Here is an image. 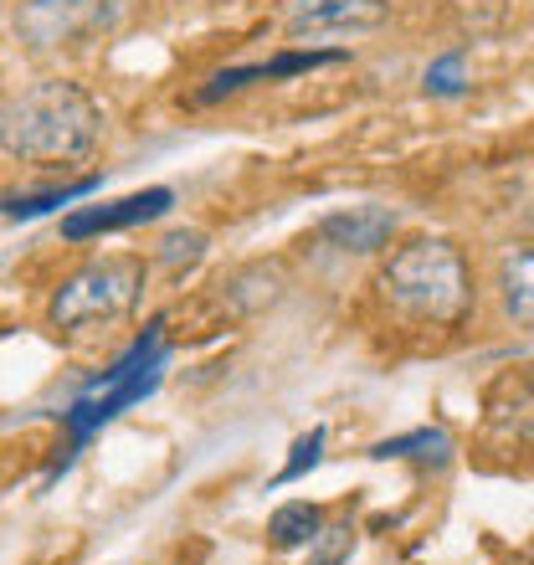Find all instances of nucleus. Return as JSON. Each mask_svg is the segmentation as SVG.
<instances>
[{"label": "nucleus", "instance_id": "obj_1", "mask_svg": "<svg viewBox=\"0 0 534 565\" xmlns=\"http://www.w3.org/2000/svg\"><path fill=\"white\" fill-rule=\"evenodd\" d=\"M104 139V108L83 83L42 77L0 98V154L31 170L83 164Z\"/></svg>", "mask_w": 534, "mask_h": 565}, {"label": "nucleus", "instance_id": "obj_2", "mask_svg": "<svg viewBox=\"0 0 534 565\" xmlns=\"http://www.w3.org/2000/svg\"><path fill=\"white\" fill-rule=\"evenodd\" d=\"M375 288L386 309L421 329H458L473 313V268L462 247L442 237H416L381 263Z\"/></svg>", "mask_w": 534, "mask_h": 565}, {"label": "nucleus", "instance_id": "obj_3", "mask_svg": "<svg viewBox=\"0 0 534 565\" xmlns=\"http://www.w3.org/2000/svg\"><path fill=\"white\" fill-rule=\"evenodd\" d=\"M164 360H170V344H164V329L149 324L139 340L124 350L114 365H108L98 381H93L83 396H77L67 412H62V422H67V431H73V447H83L98 427H108V422L119 417V412H129L134 402H145L149 391L160 386L164 375Z\"/></svg>", "mask_w": 534, "mask_h": 565}, {"label": "nucleus", "instance_id": "obj_4", "mask_svg": "<svg viewBox=\"0 0 534 565\" xmlns=\"http://www.w3.org/2000/svg\"><path fill=\"white\" fill-rule=\"evenodd\" d=\"M145 257L134 253H108V257H93L73 278L57 282V294L46 303V319L57 329H88V324H114L124 313L139 303L145 294Z\"/></svg>", "mask_w": 534, "mask_h": 565}, {"label": "nucleus", "instance_id": "obj_5", "mask_svg": "<svg viewBox=\"0 0 534 565\" xmlns=\"http://www.w3.org/2000/svg\"><path fill=\"white\" fill-rule=\"evenodd\" d=\"M170 206H175V191H170V185H149V191L119 195V201H98V206L67 211V216H62V237H67V242L108 237V232H124V226L160 222Z\"/></svg>", "mask_w": 534, "mask_h": 565}, {"label": "nucleus", "instance_id": "obj_6", "mask_svg": "<svg viewBox=\"0 0 534 565\" xmlns=\"http://www.w3.org/2000/svg\"><path fill=\"white\" fill-rule=\"evenodd\" d=\"M391 21V0H303L288 15V36H360Z\"/></svg>", "mask_w": 534, "mask_h": 565}, {"label": "nucleus", "instance_id": "obj_7", "mask_svg": "<svg viewBox=\"0 0 534 565\" xmlns=\"http://www.w3.org/2000/svg\"><path fill=\"white\" fill-rule=\"evenodd\" d=\"M334 62H344V52H313V46H298V52H278L273 62H253V67H222L206 88L195 93V104H222V98L253 88V83H278V77H298V73H313V67H334Z\"/></svg>", "mask_w": 534, "mask_h": 565}, {"label": "nucleus", "instance_id": "obj_8", "mask_svg": "<svg viewBox=\"0 0 534 565\" xmlns=\"http://www.w3.org/2000/svg\"><path fill=\"white\" fill-rule=\"evenodd\" d=\"M88 21H93V0H21L15 36L26 46H36V52H46V46L73 42Z\"/></svg>", "mask_w": 534, "mask_h": 565}, {"label": "nucleus", "instance_id": "obj_9", "mask_svg": "<svg viewBox=\"0 0 534 565\" xmlns=\"http://www.w3.org/2000/svg\"><path fill=\"white\" fill-rule=\"evenodd\" d=\"M319 237L340 253H355V257H371L381 253L391 237H396V211L386 206H350V211H334L319 222Z\"/></svg>", "mask_w": 534, "mask_h": 565}, {"label": "nucleus", "instance_id": "obj_10", "mask_svg": "<svg viewBox=\"0 0 534 565\" xmlns=\"http://www.w3.org/2000/svg\"><path fill=\"white\" fill-rule=\"evenodd\" d=\"M499 303L504 319L524 334H534V247H504L499 257Z\"/></svg>", "mask_w": 534, "mask_h": 565}, {"label": "nucleus", "instance_id": "obj_11", "mask_svg": "<svg viewBox=\"0 0 534 565\" xmlns=\"http://www.w3.org/2000/svg\"><path fill=\"white\" fill-rule=\"evenodd\" d=\"M98 191V175H83L73 185H52V191H15V195H0V216L6 222H31V216H46L57 206H73L83 195Z\"/></svg>", "mask_w": 534, "mask_h": 565}, {"label": "nucleus", "instance_id": "obj_12", "mask_svg": "<svg viewBox=\"0 0 534 565\" xmlns=\"http://www.w3.org/2000/svg\"><path fill=\"white\" fill-rule=\"evenodd\" d=\"M319 524H324L319 504L293 499V504L273 509V520H267V545H273V551H298V545H313V540L324 535Z\"/></svg>", "mask_w": 534, "mask_h": 565}, {"label": "nucleus", "instance_id": "obj_13", "mask_svg": "<svg viewBox=\"0 0 534 565\" xmlns=\"http://www.w3.org/2000/svg\"><path fill=\"white\" fill-rule=\"evenodd\" d=\"M375 462H391V458H412V462H447L452 458V437L442 427H416L406 437H386V443L371 447Z\"/></svg>", "mask_w": 534, "mask_h": 565}, {"label": "nucleus", "instance_id": "obj_14", "mask_svg": "<svg viewBox=\"0 0 534 565\" xmlns=\"http://www.w3.org/2000/svg\"><path fill=\"white\" fill-rule=\"evenodd\" d=\"M222 288H226V298H232V309L257 313V309H267V303L282 294V273L267 268V263H253V268H242L237 278L222 282Z\"/></svg>", "mask_w": 534, "mask_h": 565}, {"label": "nucleus", "instance_id": "obj_15", "mask_svg": "<svg viewBox=\"0 0 534 565\" xmlns=\"http://www.w3.org/2000/svg\"><path fill=\"white\" fill-rule=\"evenodd\" d=\"M206 247H211L206 232H195V226H180V232L160 237V247H154V263H160V268H170V273H185V268H195V263L206 257Z\"/></svg>", "mask_w": 534, "mask_h": 565}, {"label": "nucleus", "instance_id": "obj_16", "mask_svg": "<svg viewBox=\"0 0 534 565\" xmlns=\"http://www.w3.org/2000/svg\"><path fill=\"white\" fill-rule=\"evenodd\" d=\"M421 88H427L431 98H458V93H468V52H462V46L442 52V57L421 73Z\"/></svg>", "mask_w": 534, "mask_h": 565}, {"label": "nucleus", "instance_id": "obj_17", "mask_svg": "<svg viewBox=\"0 0 534 565\" xmlns=\"http://www.w3.org/2000/svg\"><path fill=\"white\" fill-rule=\"evenodd\" d=\"M324 437H329L324 427H309V431H303V437H298V443H293V458L282 462V473L273 478V489H282V483H298V478L309 473L313 462L324 458Z\"/></svg>", "mask_w": 534, "mask_h": 565}, {"label": "nucleus", "instance_id": "obj_18", "mask_svg": "<svg viewBox=\"0 0 534 565\" xmlns=\"http://www.w3.org/2000/svg\"><path fill=\"white\" fill-rule=\"evenodd\" d=\"M313 545H319V561H313V565H344V561H350V545H355V540H350V530H329V540L319 535Z\"/></svg>", "mask_w": 534, "mask_h": 565}]
</instances>
